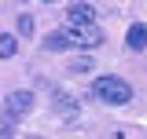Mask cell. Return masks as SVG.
<instances>
[{
    "mask_svg": "<svg viewBox=\"0 0 147 139\" xmlns=\"http://www.w3.org/2000/svg\"><path fill=\"white\" fill-rule=\"evenodd\" d=\"M66 48H74L70 29H55V33L44 37V51H66Z\"/></svg>",
    "mask_w": 147,
    "mask_h": 139,
    "instance_id": "8992f818",
    "label": "cell"
},
{
    "mask_svg": "<svg viewBox=\"0 0 147 139\" xmlns=\"http://www.w3.org/2000/svg\"><path fill=\"white\" fill-rule=\"evenodd\" d=\"M66 22H70V29H77V26H92V22H96V4H88V0L66 4Z\"/></svg>",
    "mask_w": 147,
    "mask_h": 139,
    "instance_id": "3957f363",
    "label": "cell"
},
{
    "mask_svg": "<svg viewBox=\"0 0 147 139\" xmlns=\"http://www.w3.org/2000/svg\"><path fill=\"white\" fill-rule=\"evenodd\" d=\"M125 44H129V51H144V48H147V26H144V22H132V26H129Z\"/></svg>",
    "mask_w": 147,
    "mask_h": 139,
    "instance_id": "5b68a950",
    "label": "cell"
},
{
    "mask_svg": "<svg viewBox=\"0 0 147 139\" xmlns=\"http://www.w3.org/2000/svg\"><path fill=\"white\" fill-rule=\"evenodd\" d=\"M15 136V121L11 117H0V139H11Z\"/></svg>",
    "mask_w": 147,
    "mask_h": 139,
    "instance_id": "9c48e42d",
    "label": "cell"
},
{
    "mask_svg": "<svg viewBox=\"0 0 147 139\" xmlns=\"http://www.w3.org/2000/svg\"><path fill=\"white\" fill-rule=\"evenodd\" d=\"M15 51H18V40L11 33H0V59H11Z\"/></svg>",
    "mask_w": 147,
    "mask_h": 139,
    "instance_id": "ba28073f",
    "label": "cell"
},
{
    "mask_svg": "<svg viewBox=\"0 0 147 139\" xmlns=\"http://www.w3.org/2000/svg\"><path fill=\"white\" fill-rule=\"evenodd\" d=\"M70 40L74 48H81V51H92V48H99L103 44V29L92 22V26H77V29H70Z\"/></svg>",
    "mask_w": 147,
    "mask_h": 139,
    "instance_id": "7a4b0ae2",
    "label": "cell"
},
{
    "mask_svg": "<svg viewBox=\"0 0 147 139\" xmlns=\"http://www.w3.org/2000/svg\"><path fill=\"white\" fill-rule=\"evenodd\" d=\"M33 139H37V136H33Z\"/></svg>",
    "mask_w": 147,
    "mask_h": 139,
    "instance_id": "7c38bea8",
    "label": "cell"
},
{
    "mask_svg": "<svg viewBox=\"0 0 147 139\" xmlns=\"http://www.w3.org/2000/svg\"><path fill=\"white\" fill-rule=\"evenodd\" d=\"M92 95H96L99 103L125 106L129 99H132V88H129L121 77H110V73H103V77H96V81H92Z\"/></svg>",
    "mask_w": 147,
    "mask_h": 139,
    "instance_id": "6da1fadb",
    "label": "cell"
},
{
    "mask_svg": "<svg viewBox=\"0 0 147 139\" xmlns=\"http://www.w3.org/2000/svg\"><path fill=\"white\" fill-rule=\"evenodd\" d=\"M52 106H55V114H63V117H77V99L66 95V92H55V95H52Z\"/></svg>",
    "mask_w": 147,
    "mask_h": 139,
    "instance_id": "52a82bcc",
    "label": "cell"
},
{
    "mask_svg": "<svg viewBox=\"0 0 147 139\" xmlns=\"http://www.w3.org/2000/svg\"><path fill=\"white\" fill-rule=\"evenodd\" d=\"M18 33H22V37L33 33V15H22V18H18Z\"/></svg>",
    "mask_w": 147,
    "mask_h": 139,
    "instance_id": "8fae6325",
    "label": "cell"
},
{
    "mask_svg": "<svg viewBox=\"0 0 147 139\" xmlns=\"http://www.w3.org/2000/svg\"><path fill=\"white\" fill-rule=\"evenodd\" d=\"M4 106H7V117L15 121V117H22V114H30V110H33V92H11Z\"/></svg>",
    "mask_w": 147,
    "mask_h": 139,
    "instance_id": "277c9868",
    "label": "cell"
},
{
    "mask_svg": "<svg viewBox=\"0 0 147 139\" xmlns=\"http://www.w3.org/2000/svg\"><path fill=\"white\" fill-rule=\"evenodd\" d=\"M88 70H96V66H92V59H74L70 73H88Z\"/></svg>",
    "mask_w": 147,
    "mask_h": 139,
    "instance_id": "30bf717a",
    "label": "cell"
}]
</instances>
